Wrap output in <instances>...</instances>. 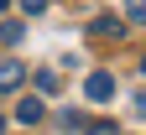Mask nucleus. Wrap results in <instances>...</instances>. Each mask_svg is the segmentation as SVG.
I'll list each match as a JSON object with an SVG mask.
<instances>
[{
    "label": "nucleus",
    "instance_id": "nucleus-1",
    "mask_svg": "<svg viewBox=\"0 0 146 135\" xmlns=\"http://www.w3.org/2000/svg\"><path fill=\"white\" fill-rule=\"evenodd\" d=\"M84 94H89V99H94V104H110V99H115V73H89V83H84Z\"/></svg>",
    "mask_w": 146,
    "mask_h": 135
},
{
    "label": "nucleus",
    "instance_id": "nucleus-2",
    "mask_svg": "<svg viewBox=\"0 0 146 135\" xmlns=\"http://www.w3.org/2000/svg\"><path fill=\"white\" fill-rule=\"evenodd\" d=\"M21 83H26V68L16 63V57H5V63H0V94H16Z\"/></svg>",
    "mask_w": 146,
    "mask_h": 135
},
{
    "label": "nucleus",
    "instance_id": "nucleus-3",
    "mask_svg": "<svg viewBox=\"0 0 146 135\" xmlns=\"http://www.w3.org/2000/svg\"><path fill=\"white\" fill-rule=\"evenodd\" d=\"M42 114H47V104L36 99V94H31V99H21V104H16V120H21V125H36Z\"/></svg>",
    "mask_w": 146,
    "mask_h": 135
},
{
    "label": "nucleus",
    "instance_id": "nucleus-4",
    "mask_svg": "<svg viewBox=\"0 0 146 135\" xmlns=\"http://www.w3.org/2000/svg\"><path fill=\"white\" fill-rule=\"evenodd\" d=\"M125 26L115 21V16H94V36H120Z\"/></svg>",
    "mask_w": 146,
    "mask_h": 135
},
{
    "label": "nucleus",
    "instance_id": "nucleus-5",
    "mask_svg": "<svg viewBox=\"0 0 146 135\" xmlns=\"http://www.w3.org/2000/svg\"><path fill=\"white\" fill-rule=\"evenodd\" d=\"M21 36H26V31L16 26V21H0V42H5V47H16V42H21Z\"/></svg>",
    "mask_w": 146,
    "mask_h": 135
},
{
    "label": "nucleus",
    "instance_id": "nucleus-6",
    "mask_svg": "<svg viewBox=\"0 0 146 135\" xmlns=\"http://www.w3.org/2000/svg\"><path fill=\"white\" fill-rule=\"evenodd\" d=\"M36 88H42V94H52V88H58V73H52V68H42V73H36Z\"/></svg>",
    "mask_w": 146,
    "mask_h": 135
},
{
    "label": "nucleus",
    "instance_id": "nucleus-7",
    "mask_svg": "<svg viewBox=\"0 0 146 135\" xmlns=\"http://www.w3.org/2000/svg\"><path fill=\"white\" fill-rule=\"evenodd\" d=\"M125 16L131 21H146V0H125Z\"/></svg>",
    "mask_w": 146,
    "mask_h": 135
},
{
    "label": "nucleus",
    "instance_id": "nucleus-8",
    "mask_svg": "<svg viewBox=\"0 0 146 135\" xmlns=\"http://www.w3.org/2000/svg\"><path fill=\"white\" fill-rule=\"evenodd\" d=\"M21 11H26V16H42V11H47V0H21Z\"/></svg>",
    "mask_w": 146,
    "mask_h": 135
},
{
    "label": "nucleus",
    "instance_id": "nucleus-9",
    "mask_svg": "<svg viewBox=\"0 0 146 135\" xmlns=\"http://www.w3.org/2000/svg\"><path fill=\"white\" fill-rule=\"evenodd\" d=\"M84 135H115V125H104V120H99V125H89Z\"/></svg>",
    "mask_w": 146,
    "mask_h": 135
},
{
    "label": "nucleus",
    "instance_id": "nucleus-10",
    "mask_svg": "<svg viewBox=\"0 0 146 135\" xmlns=\"http://www.w3.org/2000/svg\"><path fill=\"white\" fill-rule=\"evenodd\" d=\"M136 109H141V114H146V88H141V94H136Z\"/></svg>",
    "mask_w": 146,
    "mask_h": 135
},
{
    "label": "nucleus",
    "instance_id": "nucleus-11",
    "mask_svg": "<svg viewBox=\"0 0 146 135\" xmlns=\"http://www.w3.org/2000/svg\"><path fill=\"white\" fill-rule=\"evenodd\" d=\"M0 135H5V114H0Z\"/></svg>",
    "mask_w": 146,
    "mask_h": 135
},
{
    "label": "nucleus",
    "instance_id": "nucleus-12",
    "mask_svg": "<svg viewBox=\"0 0 146 135\" xmlns=\"http://www.w3.org/2000/svg\"><path fill=\"white\" fill-rule=\"evenodd\" d=\"M0 11H11V0H0Z\"/></svg>",
    "mask_w": 146,
    "mask_h": 135
},
{
    "label": "nucleus",
    "instance_id": "nucleus-13",
    "mask_svg": "<svg viewBox=\"0 0 146 135\" xmlns=\"http://www.w3.org/2000/svg\"><path fill=\"white\" fill-rule=\"evenodd\" d=\"M141 73H146V57H141Z\"/></svg>",
    "mask_w": 146,
    "mask_h": 135
}]
</instances>
